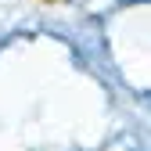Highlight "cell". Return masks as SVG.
<instances>
[{"label": "cell", "instance_id": "1", "mask_svg": "<svg viewBox=\"0 0 151 151\" xmlns=\"http://www.w3.org/2000/svg\"><path fill=\"white\" fill-rule=\"evenodd\" d=\"M40 4H65V0H40Z\"/></svg>", "mask_w": 151, "mask_h": 151}]
</instances>
